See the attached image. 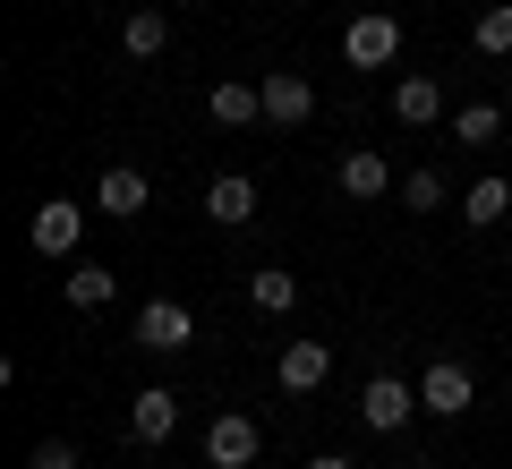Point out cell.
Returning a JSON list of instances; mask_svg holds the SVG:
<instances>
[{"label": "cell", "mask_w": 512, "mask_h": 469, "mask_svg": "<svg viewBox=\"0 0 512 469\" xmlns=\"http://www.w3.org/2000/svg\"><path fill=\"white\" fill-rule=\"evenodd\" d=\"M248 299H256V316H291L299 307V273H274V265L248 273Z\"/></svg>", "instance_id": "cell-18"}, {"label": "cell", "mask_w": 512, "mask_h": 469, "mask_svg": "<svg viewBox=\"0 0 512 469\" xmlns=\"http://www.w3.org/2000/svg\"><path fill=\"white\" fill-rule=\"evenodd\" d=\"M504 214H512V180H470L461 188V222H470V231H495Z\"/></svg>", "instance_id": "cell-16"}, {"label": "cell", "mask_w": 512, "mask_h": 469, "mask_svg": "<svg viewBox=\"0 0 512 469\" xmlns=\"http://www.w3.org/2000/svg\"><path fill=\"white\" fill-rule=\"evenodd\" d=\"M453 137H461V145H495V137H504V111H495V103H461Z\"/></svg>", "instance_id": "cell-19"}, {"label": "cell", "mask_w": 512, "mask_h": 469, "mask_svg": "<svg viewBox=\"0 0 512 469\" xmlns=\"http://www.w3.org/2000/svg\"><path fill=\"white\" fill-rule=\"evenodd\" d=\"M325 376H333V342H282V359H274L282 393H325Z\"/></svg>", "instance_id": "cell-8"}, {"label": "cell", "mask_w": 512, "mask_h": 469, "mask_svg": "<svg viewBox=\"0 0 512 469\" xmlns=\"http://www.w3.org/2000/svg\"><path fill=\"white\" fill-rule=\"evenodd\" d=\"M26 239H35V256H77V239H86V205H69V197L35 205V222H26Z\"/></svg>", "instance_id": "cell-6"}, {"label": "cell", "mask_w": 512, "mask_h": 469, "mask_svg": "<svg viewBox=\"0 0 512 469\" xmlns=\"http://www.w3.org/2000/svg\"><path fill=\"white\" fill-rule=\"evenodd\" d=\"M308 469H359V461H342V452H316V461Z\"/></svg>", "instance_id": "cell-23"}, {"label": "cell", "mask_w": 512, "mask_h": 469, "mask_svg": "<svg viewBox=\"0 0 512 469\" xmlns=\"http://www.w3.org/2000/svg\"><path fill=\"white\" fill-rule=\"evenodd\" d=\"M402 214H444V171H410L402 180Z\"/></svg>", "instance_id": "cell-20"}, {"label": "cell", "mask_w": 512, "mask_h": 469, "mask_svg": "<svg viewBox=\"0 0 512 469\" xmlns=\"http://www.w3.org/2000/svg\"><path fill=\"white\" fill-rule=\"evenodd\" d=\"M393 120H402V128H436V120H444V86H436L427 69L393 77Z\"/></svg>", "instance_id": "cell-13"}, {"label": "cell", "mask_w": 512, "mask_h": 469, "mask_svg": "<svg viewBox=\"0 0 512 469\" xmlns=\"http://www.w3.org/2000/svg\"><path fill=\"white\" fill-rule=\"evenodd\" d=\"M470 401H478V376H470L461 359H427V367H419V410H427V418H461Z\"/></svg>", "instance_id": "cell-3"}, {"label": "cell", "mask_w": 512, "mask_h": 469, "mask_svg": "<svg viewBox=\"0 0 512 469\" xmlns=\"http://www.w3.org/2000/svg\"><path fill=\"white\" fill-rule=\"evenodd\" d=\"M393 52H402V18H393V9H359V18L342 26L350 69H393Z\"/></svg>", "instance_id": "cell-1"}, {"label": "cell", "mask_w": 512, "mask_h": 469, "mask_svg": "<svg viewBox=\"0 0 512 469\" xmlns=\"http://www.w3.org/2000/svg\"><path fill=\"white\" fill-rule=\"evenodd\" d=\"M94 205H103L111 222H137L154 205V188H146V171H137V163H111L103 180H94Z\"/></svg>", "instance_id": "cell-10"}, {"label": "cell", "mask_w": 512, "mask_h": 469, "mask_svg": "<svg viewBox=\"0 0 512 469\" xmlns=\"http://www.w3.org/2000/svg\"><path fill=\"white\" fill-rule=\"evenodd\" d=\"M188 342H197V316H188L180 299H146V307H137V350H154V359H180Z\"/></svg>", "instance_id": "cell-4"}, {"label": "cell", "mask_w": 512, "mask_h": 469, "mask_svg": "<svg viewBox=\"0 0 512 469\" xmlns=\"http://www.w3.org/2000/svg\"><path fill=\"white\" fill-rule=\"evenodd\" d=\"M26 469H77V444L69 435H43V444L26 452Z\"/></svg>", "instance_id": "cell-22"}, {"label": "cell", "mask_w": 512, "mask_h": 469, "mask_svg": "<svg viewBox=\"0 0 512 469\" xmlns=\"http://www.w3.org/2000/svg\"><path fill=\"white\" fill-rule=\"evenodd\" d=\"M128 435H137V444H171V435H180V393H171V384H146V393L128 401Z\"/></svg>", "instance_id": "cell-9"}, {"label": "cell", "mask_w": 512, "mask_h": 469, "mask_svg": "<svg viewBox=\"0 0 512 469\" xmlns=\"http://www.w3.org/2000/svg\"><path fill=\"white\" fill-rule=\"evenodd\" d=\"M470 43H478L487 60H504V52H512V0H495L487 18H478V35H470Z\"/></svg>", "instance_id": "cell-21"}, {"label": "cell", "mask_w": 512, "mask_h": 469, "mask_svg": "<svg viewBox=\"0 0 512 469\" xmlns=\"http://www.w3.org/2000/svg\"><path fill=\"white\" fill-rule=\"evenodd\" d=\"M205 222H222V231H248L256 222V180L248 171H222V180L205 188Z\"/></svg>", "instance_id": "cell-12"}, {"label": "cell", "mask_w": 512, "mask_h": 469, "mask_svg": "<svg viewBox=\"0 0 512 469\" xmlns=\"http://www.w3.org/2000/svg\"><path fill=\"white\" fill-rule=\"evenodd\" d=\"M256 86H265V120H274V128H308V111H316V86H308L299 69H265Z\"/></svg>", "instance_id": "cell-7"}, {"label": "cell", "mask_w": 512, "mask_h": 469, "mask_svg": "<svg viewBox=\"0 0 512 469\" xmlns=\"http://www.w3.org/2000/svg\"><path fill=\"white\" fill-rule=\"evenodd\" d=\"M111 299H120V273L94 265V256H77L69 265V307H111Z\"/></svg>", "instance_id": "cell-17"}, {"label": "cell", "mask_w": 512, "mask_h": 469, "mask_svg": "<svg viewBox=\"0 0 512 469\" xmlns=\"http://www.w3.org/2000/svg\"><path fill=\"white\" fill-rule=\"evenodd\" d=\"M205 111H214L222 128H256V120H265V86H239V77H222V86L205 94Z\"/></svg>", "instance_id": "cell-14"}, {"label": "cell", "mask_w": 512, "mask_h": 469, "mask_svg": "<svg viewBox=\"0 0 512 469\" xmlns=\"http://www.w3.org/2000/svg\"><path fill=\"white\" fill-rule=\"evenodd\" d=\"M333 188H342L350 205H384V197H393V163L359 145V154H342V171H333Z\"/></svg>", "instance_id": "cell-11"}, {"label": "cell", "mask_w": 512, "mask_h": 469, "mask_svg": "<svg viewBox=\"0 0 512 469\" xmlns=\"http://www.w3.org/2000/svg\"><path fill=\"white\" fill-rule=\"evenodd\" d=\"M410 418H419V384H402V376H367V393H359V427H367V435H402Z\"/></svg>", "instance_id": "cell-2"}, {"label": "cell", "mask_w": 512, "mask_h": 469, "mask_svg": "<svg viewBox=\"0 0 512 469\" xmlns=\"http://www.w3.org/2000/svg\"><path fill=\"white\" fill-rule=\"evenodd\" d=\"M163 43H171V18H163V9H128V18H120V52H128V60H163Z\"/></svg>", "instance_id": "cell-15"}, {"label": "cell", "mask_w": 512, "mask_h": 469, "mask_svg": "<svg viewBox=\"0 0 512 469\" xmlns=\"http://www.w3.org/2000/svg\"><path fill=\"white\" fill-rule=\"evenodd\" d=\"M256 452H265V427H256L248 410H222L214 427H205V461L214 469H256Z\"/></svg>", "instance_id": "cell-5"}, {"label": "cell", "mask_w": 512, "mask_h": 469, "mask_svg": "<svg viewBox=\"0 0 512 469\" xmlns=\"http://www.w3.org/2000/svg\"><path fill=\"white\" fill-rule=\"evenodd\" d=\"M504 111H512V86H504Z\"/></svg>", "instance_id": "cell-24"}]
</instances>
